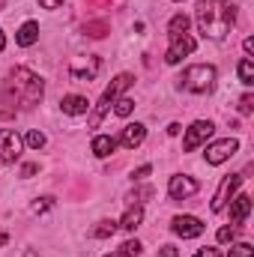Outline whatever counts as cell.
<instances>
[{"instance_id":"8992f818","label":"cell","mask_w":254,"mask_h":257,"mask_svg":"<svg viewBox=\"0 0 254 257\" xmlns=\"http://www.w3.org/2000/svg\"><path fill=\"white\" fill-rule=\"evenodd\" d=\"M212 132H215V126H212L209 120H194V123L186 128V141H183V150H186V153H194L200 144H206V141L212 138Z\"/></svg>"},{"instance_id":"52a82bcc","label":"cell","mask_w":254,"mask_h":257,"mask_svg":"<svg viewBox=\"0 0 254 257\" xmlns=\"http://www.w3.org/2000/svg\"><path fill=\"white\" fill-rule=\"evenodd\" d=\"M236 150H239V141H236V138H221V141H215V144L206 147V162H209V165H221V162H227Z\"/></svg>"},{"instance_id":"7c38bea8","label":"cell","mask_w":254,"mask_h":257,"mask_svg":"<svg viewBox=\"0 0 254 257\" xmlns=\"http://www.w3.org/2000/svg\"><path fill=\"white\" fill-rule=\"evenodd\" d=\"M168 192H171V197H174V200H186V197H191V194H197V180L177 174V177H171Z\"/></svg>"},{"instance_id":"ab89813d","label":"cell","mask_w":254,"mask_h":257,"mask_svg":"<svg viewBox=\"0 0 254 257\" xmlns=\"http://www.w3.org/2000/svg\"><path fill=\"white\" fill-rule=\"evenodd\" d=\"M3 45H6V36H3V30H0V51H3Z\"/></svg>"},{"instance_id":"2e32d148","label":"cell","mask_w":254,"mask_h":257,"mask_svg":"<svg viewBox=\"0 0 254 257\" xmlns=\"http://www.w3.org/2000/svg\"><path fill=\"white\" fill-rule=\"evenodd\" d=\"M60 108H63V114H69V117H78V114H87L90 111V102L84 96H63Z\"/></svg>"},{"instance_id":"b9f144b4","label":"cell","mask_w":254,"mask_h":257,"mask_svg":"<svg viewBox=\"0 0 254 257\" xmlns=\"http://www.w3.org/2000/svg\"><path fill=\"white\" fill-rule=\"evenodd\" d=\"M174 3H180V0H174Z\"/></svg>"},{"instance_id":"e0dca14e","label":"cell","mask_w":254,"mask_h":257,"mask_svg":"<svg viewBox=\"0 0 254 257\" xmlns=\"http://www.w3.org/2000/svg\"><path fill=\"white\" fill-rule=\"evenodd\" d=\"M90 147H93V153H96L99 159H108V156H111V153L117 150V141H114L111 135H96Z\"/></svg>"},{"instance_id":"8fae6325","label":"cell","mask_w":254,"mask_h":257,"mask_svg":"<svg viewBox=\"0 0 254 257\" xmlns=\"http://www.w3.org/2000/svg\"><path fill=\"white\" fill-rule=\"evenodd\" d=\"M171 230H174L177 236H183V239H194V236L203 233V221L194 218V215H177V218L171 221Z\"/></svg>"},{"instance_id":"1f68e13d","label":"cell","mask_w":254,"mask_h":257,"mask_svg":"<svg viewBox=\"0 0 254 257\" xmlns=\"http://www.w3.org/2000/svg\"><path fill=\"white\" fill-rule=\"evenodd\" d=\"M194 257H221V251H218V248H200Z\"/></svg>"},{"instance_id":"60d3db41","label":"cell","mask_w":254,"mask_h":257,"mask_svg":"<svg viewBox=\"0 0 254 257\" xmlns=\"http://www.w3.org/2000/svg\"><path fill=\"white\" fill-rule=\"evenodd\" d=\"M108 257H126V254L123 251H114V254H108Z\"/></svg>"},{"instance_id":"ffe728a7","label":"cell","mask_w":254,"mask_h":257,"mask_svg":"<svg viewBox=\"0 0 254 257\" xmlns=\"http://www.w3.org/2000/svg\"><path fill=\"white\" fill-rule=\"evenodd\" d=\"M117 230H120V224H117V221H108V218H105V221H99V224H96V227L90 230V236H93V239H108V236H114Z\"/></svg>"},{"instance_id":"9a60e30c","label":"cell","mask_w":254,"mask_h":257,"mask_svg":"<svg viewBox=\"0 0 254 257\" xmlns=\"http://www.w3.org/2000/svg\"><path fill=\"white\" fill-rule=\"evenodd\" d=\"M36 39H39V24H36V21H24L21 30L15 33V42H18L21 48H30Z\"/></svg>"},{"instance_id":"d4e9b609","label":"cell","mask_w":254,"mask_h":257,"mask_svg":"<svg viewBox=\"0 0 254 257\" xmlns=\"http://www.w3.org/2000/svg\"><path fill=\"white\" fill-rule=\"evenodd\" d=\"M132 111H135V102L126 99V96H120V99L114 102V114H117V117H129Z\"/></svg>"},{"instance_id":"4fadbf2b","label":"cell","mask_w":254,"mask_h":257,"mask_svg":"<svg viewBox=\"0 0 254 257\" xmlns=\"http://www.w3.org/2000/svg\"><path fill=\"white\" fill-rule=\"evenodd\" d=\"M248 215H251V197H248V194L233 197V200H230V224H233V227H242Z\"/></svg>"},{"instance_id":"74e56055","label":"cell","mask_w":254,"mask_h":257,"mask_svg":"<svg viewBox=\"0 0 254 257\" xmlns=\"http://www.w3.org/2000/svg\"><path fill=\"white\" fill-rule=\"evenodd\" d=\"M9 117H15V111H9V108H3V111H0V120H9Z\"/></svg>"},{"instance_id":"ac0fdd59","label":"cell","mask_w":254,"mask_h":257,"mask_svg":"<svg viewBox=\"0 0 254 257\" xmlns=\"http://www.w3.org/2000/svg\"><path fill=\"white\" fill-rule=\"evenodd\" d=\"M141 221H144V206L135 203V206H129L126 209V215H123L117 224H120L123 230H135V227H141Z\"/></svg>"},{"instance_id":"5bb4252c","label":"cell","mask_w":254,"mask_h":257,"mask_svg":"<svg viewBox=\"0 0 254 257\" xmlns=\"http://www.w3.org/2000/svg\"><path fill=\"white\" fill-rule=\"evenodd\" d=\"M144 138H147V126H144V123H129V126L123 128V135H120V144H123L126 150H135V147L144 144Z\"/></svg>"},{"instance_id":"7a4b0ae2","label":"cell","mask_w":254,"mask_h":257,"mask_svg":"<svg viewBox=\"0 0 254 257\" xmlns=\"http://www.w3.org/2000/svg\"><path fill=\"white\" fill-rule=\"evenodd\" d=\"M194 21H197V30L203 39L221 42L236 24V6L224 3V0H197Z\"/></svg>"},{"instance_id":"f1b7e54d","label":"cell","mask_w":254,"mask_h":257,"mask_svg":"<svg viewBox=\"0 0 254 257\" xmlns=\"http://www.w3.org/2000/svg\"><path fill=\"white\" fill-rule=\"evenodd\" d=\"M251 111H254V96L245 93V96L239 99V114H251Z\"/></svg>"},{"instance_id":"6da1fadb","label":"cell","mask_w":254,"mask_h":257,"mask_svg":"<svg viewBox=\"0 0 254 257\" xmlns=\"http://www.w3.org/2000/svg\"><path fill=\"white\" fill-rule=\"evenodd\" d=\"M42 96H45V81L24 66H15L3 81V105H9V111L36 108L42 102Z\"/></svg>"},{"instance_id":"d6a6232c","label":"cell","mask_w":254,"mask_h":257,"mask_svg":"<svg viewBox=\"0 0 254 257\" xmlns=\"http://www.w3.org/2000/svg\"><path fill=\"white\" fill-rule=\"evenodd\" d=\"M36 171H39V165H33V162H30V165H24V168H21V177H33Z\"/></svg>"},{"instance_id":"484cf974","label":"cell","mask_w":254,"mask_h":257,"mask_svg":"<svg viewBox=\"0 0 254 257\" xmlns=\"http://www.w3.org/2000/svg\"><path fill=\"white\" fill-rule=\"evenodd\" d=\"M227 257H254V245H248V242H236V245H230V254Z\"/></svg>"},{"instance_id":"277c9868","label":"cell","mask_w":254,"mask_h":257,"mask_svg":"<svg viewBox=\"0 0 254 257\" xmlns=\"http://www.w3.org/2000/svg\"><path fill=\"white\" fill-rule=\"evenodd\" d=\"M215 66H206V63H197V66H189L183 75H180V87L189 90V93H212L215 90Z\"/></svg>"},{"instance_id":"9c48e42d","label":"cell","mask_w":254,"mask_h":257,"mask_svg":"<svg viewBox=\"0 0 254 257\" xmlns=\"http://www.w3.org/2000/svg\"><path fill=\"white\" fill-rule=\"evenodd\" d=\"M197 48V39L191 36V33H183V36H177V39H171V48H168V54H165V63L177 66L186 54H191Z\"/></svg>"},{"instance_id":"e575fe53","label":"cell","mask_w":254,"mask_h":257,"mask_svg":"<svg viewBox=\"0 0 254 257\" xmlns=\"http://www.w3.org/2000/svg\"><path fill=\"white\" fill-rule=\"evenodd\" d=\"M159 257H180V254H177V248H174V245H162Z\"/></svg>"},{"instance_id":"4dcf8cb0","label":"cell","mask_w":254,"mask_h":257,"mask_svg":"<svg viewBox=\"0 0 254 257\" xmlns=\"http://www.w3.org/2000/svg\"><path fill=\"white\" fill-rule=\"evenodd\" d=\"M150 171H153L150 165H141V168H138V171L132 174V177H135V183H141V180H147V177H150Z\"/></svg>"},{"instance_id":"d590c367","label":"cell","mask_w":254,"mask_h":257,"mask_svg":"<svg viewBox=\"0 0 254 257\" xmlns=\"http://www.w3.org/2000/svg\"><path fill=\"white\" fill-rule=\"evenodd\" d=\"M242 48H245V54H254V39H251V36L242 42Z\"/></svg>"},{"instance_id":"ba28073f","label":"cell","mask_w":254,"mask_h":257,"mask_svg":"<svg viewBox=\"0 0 254 257\" xmlns=\"http://www.w3.org/2000/svg\"><path fill=\"white\" fill-rule=\"evenodd\" d=\"M24 141L12 128H0V162H18Z\"/></svg>"},{"instance_id":"8d00e7d4","label":"cell","mask_w":254,"mask_h":257,"mask_svg":"<svg viewBox=\"0 0 254 257\" xmlns=\"http://www.w3.org/2000/svg\"><path fill=\"white\" fill-rule=\"evenodd\" d=\"M180 132H183L180 123H171V126H168V135H180Z\"/></svg>"},{"instance_id":"7402d4cb","label":"cell","mask_w":254,"mask_h":257,"mask_svg":"<svg viewBox=\"0 0 254 257\" xmlns=\"http://www.w3.org/2000/svg\"><path fill=\"white\" fill-rule=\"evenodd\" d=\"M236 72H239V81H242L245 87H251V84H254V63L248 60V57H245V60H239V69H236Z\"/></svg>"},{"instance_id":"30bf717a","label":"cell","mask_w":254,"mask_h":257,"mask_svg":"<svg viewBox=\"0 0 254 257\" xmlns=\"http://www.w3.org/2000/svg\"><path fill=\"white\" fill-rule=\"evenodd\" d=\"M239 183H242V177H239V174H230V177H224V180H221L218 192H215V197H212V212H221V209L227 206V200H230L233 192L239 189Z\"/></svg>"},{"instance_id":"5b68a950","label":"cell","mask_w":254,"mask_h":257,"mask_svg":"<svg viewBox=\"0 0 254 257\" xmlns=\"http://www.w3.org/2000/svg\"><path fill=\"white\" fill-rule=\"evenodd\" d=\"M102 69V60L96 54H87V57H75L69 63V78L72 81H93Z\"/></svg>"},{"instance_id":"603a6c76","label":"cell","mask_w":254,"mask_h":257,"mask_svg":"<svg viewBox=\"0 0 254 257\" xmlns=\"http://www.w3.org/2000/svg\"><path fill=\"white\" fill-rule=\"evenodd\" d=\"M150 197H153V186H141V189H135V192L129 194L126 200H129V206H135V203L141 206V203H144V200H150Z\"/></svg>"},{"instance_id":"3957f363","label":"cell","mask_w":254,"mask_h":257,"mask_svg":"<svg viewBox=\"0 0 254 257\" xmlns=\"http://www.w3.org/2000/svg\"><path fill=\"white\" fill-rule=\"evenodd\" d=\"M135 84V78L129 75V72H123V75H117L114 81H111V87L102 93V99L96 102V108H93V114H90V128H99L102 126V120H105V114L111 111V105L123 96V90H129Z\"/></svg>"},{"instance_id":"cb8c5ba5","label":"cell","mask_w":254,"mask_h":257,"mask_svg":"<svg viewBox=\"0 0 254 257\" xmlns=\"http://www.w3.org/2000/svg\"><path fill=\"white\" fill-rule=\"evenodd\" d=\"M24 144H27L30 150H42V147H45V135H42L39 128H30V132L24 135Z\"/></svg>"},{"instance_id":"f546056e","label":"cell","mask_w":254,"mask_h":257,"mask_svg":"<svg viewBox=\"0 0 254 257\" xmlns=\"http://www.w3.org/2000/svg\"><path fill=\"white\" fill-rule=\"evenodd\" d=\"M54 206V197H39L36 203H33V212L39 215V212H45V209H51Z\"/></svg>"},{"instance_id":"44dd1931","label":"cell","mask_w":254,"mask_h":257,"mask_svg":"<svg viewBox=\"0 0 254 257\" xmlns=\"http://www.w3.org/2000/svg\"><path fill=\"white\" fill-rule=\"evenodd\" d=\"M108 30H111V27H108V21H105V18H99V21H87V24H84V33H87V36H93V39H102Z\"/></svg>"},{"instance_id":"83f0119b","label":"cell","mask_w":254,"mask_h":257,"mask_svg":"<svg viewBox=\"0 0 254 257\" xmlns=\"http://www.w3.org/2000/svg\"><path fill=\"white\" fill-rule=\"evenodd\" d=\"M126 257H141V242L138 239H129V242H123V248H120Z\"/></svg>"},{"instance_id":"d6986e66","label":"cell","mask_w":254,"mask_h":257,"mask_svg":"<svg viewBox=\"0 0 254 257\" xmlns=\"http://www.w3.org/2000/svg\"><path fill=\"white\" fill-rule=\"evenodd\" d=\"M189 15H183V12H177L174 18H171V24H168V39H177V36H183V33H189Z\"/></svg>"},{"instance_id":"4316f807","label":"cell","mask_w":254,"mask_h":257,"mask_svg":"<svg viewBox=\"0 0 254 257\" xmlns=\"http://www.w3.org/2000/svg\"><path fill=\"white\" fill-rule=\"evenodd\" d=\"M236 233H239V227H233V224H224V227L218 230V242H233V239H236Z\"/></svg>"},{"instance_id":"f35d334b","label":"cell","mask_w":254,"mask_h":257,"mask_svg":"<svg viewBox=\"0 0 254 257\" xmlns=\"http://www.w3.org/2000/svg\"><path fill=\"white\" fill-rule=\"evenodd\" d=\"M87 3H93V6H105L108 0H87Z\"/></svg>"},{"instance_id":"836d02e7","label":"cell","mask_w":254,"mask_h":257,"mask_svg":"<svg viewBox=\"0 0 254 257\" xmlns=\"http://www.w3.org/2000/svg\"><path fill=\"white\" fill-rule=\"evenodd\" d=\"M42 3V9H60L63 6V0H39Z\"/></svg>"}]
</instances>
